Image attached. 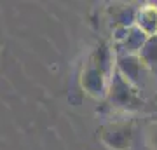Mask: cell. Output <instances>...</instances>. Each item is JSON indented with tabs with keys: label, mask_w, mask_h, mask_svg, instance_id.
Returning <instances> with one entry per match:
<instances>
[{
	"label": "cell",
	"mask_w": 157,
	"mask_h": 150,
	"mask_svg": "<svg viewBox=\"0 0 157 150\" xmlns=\"http://www.w3.org/2000/svg\"><path fill=\"white\" fill-rule=\"evenodd\" d=\"M108 11H110L113 21H115V26H133L138 9H135L131 6H119V4H115V6H110Z\"/></svg>",
	"instance_id": "8"
},
{
	"label": "cell",
	"mask_w": 157,
	"mask_h": 150,
	"mask_svg": "<svg viewBox=\"0 0 157 150\" xmlns=\"http://www.w3.org/2000/svg\"><path fill=\"white\" fill-rule=\"evenodd\" d=\"M147 37L143 32L133 26H115L113 30V49L117 56H138L140 49L147 42Z\"/></svg>",
	"instance_id": "4"
},
{
	"label": "cell",
	"mask_w": 157,
	"mask_h": 150,
	"mask_svg": "<svg viewBox=\"0 0 157 150\" xmlns=\"http://www.w3.org/2000/svg\"><path fill=\"white\" fill-rule=\"evenodd\" d=\"M115 70L128 80L131 86H138L140 82V75L143 70L140 58L138 56H117L115 60Z\"/></svg>",
	"instance_id": "5"
},
{
	"label": "cell",
	"mask_w": 157,
	"mask_h": 150,
	"mask_svg": "<svg viewBox=\"0 0 157 150\" xmlns=\"http://www.w3.org/2000/svg\"><path fill=\"white\" fill-rule=\"evenodd\" d=\"M100 140L112 150H129L133 134H135V122L133 121H115L100 128Z\"/></svg>",
	"instance_id": "3"
},
{
	"label": "cell",
	"mask_w": 157,
	"mask_h": 150,
	"mask_svg": "<svg viewBox=\"0 0 157 150\" xmlns=\"http://www.w3.org/2000/svg\"><path fill=\"white\" fill-rule=\"evenodd\" d=\"M141 65L157 75V37H148L138 52Z\"/></svg>",
	"instance_id": "7"
},
{
	"label": "cell",
	"mask_w": 157,
	"mask_h": 150,
	"mask_svg": "<svg viewBox=\"0 0 157 150\" xmlns=\"http://www.w3.org/2000/svg\"><path fill=\"white\" fill-rule=\"evenodd\" d=\"M112 72H113L112 49L105 42H101L87 60V65H86L84 72L80 75V86L84 87L87 94L94 96V98H105Z\"/></svg>",
	"instance_id": "1"
},
{
	"label": "cell",
	"mask_w": 157,
	"mask_h": 150,
	"mask_svg": "<svg viewBox=\"0 0 157 150\" xmlns=\"http://www.w3.org/2000/svg\"><path fill=\"white\" fill-rule=\"evenodd\" d=\"M135 26L147 37H157V6H143L136 11Z\"/></svg>",
	"instance_id": "6"
},
{
	"label": "cell",
	"mask_w": 157,
	"mask_h": 150,
	"mask_svg": "<svg viewBox=\"0 0 157 150\" xmlns=\"http://www.w3.org/2000/svg\"><path fill=\"white\" fill-rule=\"evenodd\" d=\"M152 121H157V115H154V117H152Z\"/></svg>",
	"instance_id": "10"
},
{
	"label": "cell",
	"mask_w": 157,
	"mask_h": 150,
	"mask_svg": "<svg viewBox=\"0 0 157 150\" xmlns=\"http://www.w3.org/2000/svg\"><path fill=\"white\" fill-rule=\"evenodd\" d=\"M147 136H148V143L154 150H157V121H152L147 128Z\"/></svg>",
	"instance_id": "9"
},
{
	"label": "cell",
	"mask_w": 157,
	"mask_h": 150,
	"mask_svg": "<svg viewBox=\"0 0 157 150\" xmlns=\"http://www.w3.org/2000/svg\"><path fill=\"white\" fill-rule=\"evenodd\" d=\"M107 98L112 106L122 108V110H138L143 106V100L138 94V89L131 86L115 68H113L110 82H108Z\"/></svg>",
	"instance_id": "2"
}]
</instances>
